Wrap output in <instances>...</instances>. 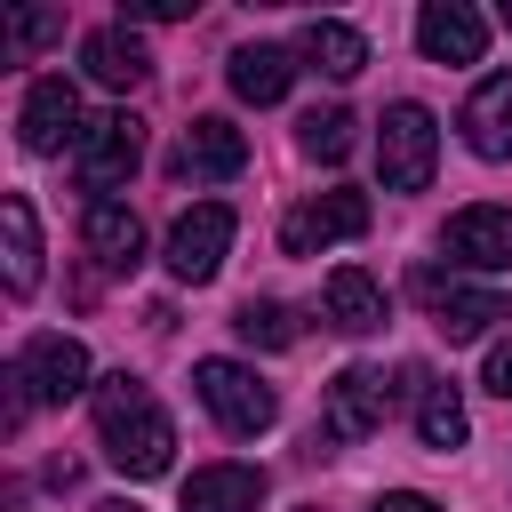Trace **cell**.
<instances>
[{
    "label": "cell",
    "mask_w": 512,
    "mask_h": 512,
    "mask_svg": "<svg viewBox=\"0 0 512 512\" xmlns=\"http://www.w3.org/2000/svg\"><path fill=\"white\" fill-rule=\"evenodd\" d=\"M96 432H104L112 472H128V480H160L168 456H176V424H168V408H152V392H144L128 368L96 384Z\"/></svg>",
    "instance_id": "1"
},
{
    "label": "cell",
    "mask_w": 512,
    "mask_h": 512,
    "mask_svg": "<svg viewBox=\"0 0 512 512\" xmlns=\"http://www.w3.org/2000/svg\"><path fill=\"white\" fill-rule=\"evenodd\" d=\"M376 168L392 192H424L432 168H440V120L424 104H392L384 128H376Z\"/></svg>",
    "instance_id": "2"
},
{
    "label": "cell",
    "mask_w": 512,
    "mask_h": 512,
    "mask_svg": "<svg viewBox=\"0 0 512 512\" xmlns=\"http://www.w3.org/2000/svg\"><path fill=\"white\" fill-rule=\"evenodd\" d=\"M192 384H200V400H208V416L224 424V432H264L272 416H280V400H272V384L256 376V368H240V360H200L192 368Z\"/></svg>",
    "instance_id": "3"
},
{
    "label": "cell",
    "mask_w": 512,
    "mask_h": 512,
    "mask_svg": "<svg viewBox=\"0 0 512 512\" xmlns=\"http://www.w3.org/2000/svg\"><path fill=\"white\" fill-rule=\"evenodd\" d=\"M136 160H144V120H136V112L88 120V136H80V152H72V168H80V184H88L96 200L120 192V184L136 176Z\"/></svg>",
    "instance_id": "4"
},
{
    "label": "cell",
    "mask_w": 512,
    "mask_h": 512,
    "mask_svg": "<svg viewBox=\"0 0 512 512\" xmlns=\"http://www.w3.org/2000/svg\"><path fill=\"white\" fill-rule=\"evenodd\" d=\"M416 296L432 304V320H440V336L448 344H472V336H488L496 320H512V304L496 296V288H464L456 272H440V264H424L416 272Z\"/></svg>",
    "instance_id": "5"
},
{
    "label": "cell",
    "mask_w": 512,
    "mask_h": 512,
    "mask_svg": "<svg viewBox=\"0 0 512 512\" xmlns=\"http://www.w3.org/2000/svg\"><path fill=\"white\" fill-rule=\"evenodd\" d=\"M16 136H24V152H80V136H88V120H80V88L64 80V72H48V80H32L24 88V104H16Z\"/></svg>",
    "instance_id": "6"
},
{
    "label": "cell",
    "mask_w": 512,
    "mask_h": 512,
    "mask_svg": "<svg viewBox=\"0 0 512 512\" xmlns=\"http://www.w3.org/2000/svg\"><path fill=\"white\" fill-rule=\"evenodd\" d=\"M392 376L384 368H344L336 384H328V408H320V440H368V432H384V416H392Z\"/></svg>",
    "instance_id": "7"
},
{
    "label": "cell",
    "mask_w": 512,
    "mask_h": 512,
    "mask_svg": "<svg viewBox=\"0 0 512 512\" xmlns=\"http://www.w3.org/2000/svg\"><path fill=\"white\" fill-rule=\"evenodd\" d=\"M224 248H232V208H224V200H200V208H184V216L168 224V272L192 280V288L216 280Z\"/></svg>",
    "instance_id": "8"
},
{
    "label": "cell",
    "mask_w": 512,
    "mask_h": 512,
    "mask_svg": "<svg viewBox=\"0 0 512 512\" xmlns=\"http://www.w3.org/2000/svg\"><path fill=\"white\" fill-rule=\"evenodd\" d=\"M360 232H368V200H360V192H312V200L288 208L280 248H288V256H312V248H328V240H360Z\"/></svg>",
    "instance_id": "9"
},
{
    "label": "cell",
    "mask_w": 512,
    "mask_h": 512,
    "mask_svg": "<svg viewBox=\"0 0 512 512\" xmlns=\"http://www.w3.org/2000/svg\"><path fill=\"white\" fill-rule=\"evenodd\" d=\"M16 376H24L32 408H64V400L88 392V352H80L72 336H32V344L16 352Z\"/></svg>",
    "instance_id": "10"
},
{
    "label": "cell",
    "mask_w": 512,
    "mask_h": 512,
    "mask_svg": "<svg viewBox=\"0 0 512 512\" xmlns=\"http://www.w3.org/2000/svg\"><path fill=\"white\" fill-rule=\"evenodd\" d=\"M416 48H424L432 64H480L488 16H480L472 0H424V8H416Z\"/></svg>",
    "instance_id": "11"
},
{
    "label": "cell",
    "mask_w": 512,
    "mask_h": 512,
    "mask_svg": "<svg viewBox=\"0 0 512 512\" xmlns=\"http://www.w3.org/2000/svg\"><path fill=\"white\" fill-rule=\"evenodd\" d=\"M448 256L464 272H512V208H456L448 216Z\"/></svg>",
    "instance_id": "12"
},
{
    "label": "cell",
    "mask_w": 512,
    "mask_h": 512,
    "mask_svg": "<svg viewBox=\"0 0 512 512\" xmlns=\"http://www.w3.org/2000/svg\"><path fill=\"white\" fill-rule=\"evenodd\" d=\"M80 64H88L96 88H144V80H152V56H144V40H136L128 24H96V32L80 40Z\"/></svg>",
    "instance_id": "13"
},
{
    "label": "cell",
    "mask_w": 512,
    "mask_h": 512,
    "mask_svg": "<svg viewBox=\"0 0 512 512\" xmlns=\"http://www.w3.org/2000/svg\"><path fill=\"white\" fill-rule=\"evenodd\" d=\"M176 168H184V176H216V184H224V176H240V168H248V136H240L232 120L200 112V120L184 128V152H176Z\"/></svg>",
    "instance_id": "14"
},
{
    "label": "cell",
    "mask_w": 512,
    "mask_h": 512,
    "mask_svg": "<svg viewBox=\"0 0 512 512\" xmlns=\"http://www.w3.org/2000/svg\"><path fill=\"white\" fill-rule=\"evenodd\" d=\"M0 272H8V296H32L40 288V216L24 192L0 200Z\"/></svg>",
    "instance_id": "15"
},
{
    "label": "cell",
    "mask_w": 512,
    "mask_h": 512,
    "mask_svg": "<svg viewBox=\"0 0 512 512\" xmlns=\"http://www.w3.org/2000/svg\"><path fill=\"white\" fill-rule=\"evenodd\" d=\"M80 240H88V256H96L104 272H128V264L144 256V224H136V208H120V200H88Z\"/></svg>",
    "instance_id": "16"
},
{
    "label": "cell",
    "mask_w": 512,
    "mask_h": 512,
    "mask_svg": "<svg viewBox=\"0 0 512 512\" xmlns=\"http://www.w3.org/2000/svg\"><path fill=\"white\" fill-rule=\"evenodd\" d=\"M264 504V472L256 464H200L184 480V512H256Z\"/></svg>",
    "instance_id": "17"
},
{
    "label": "cell",
    "mask_w": 512,
    "mask_h": 512,
    "mask_svg": "<svg viewBox=\"0 0 512 512\" xmlns=\"http://www.w3.org/2000/svg\"><path fill=\"white\" fill-rule=\"evenodd\" d=\"M464 144H472L480 160H512V72H496V80L472 88V104H464Z\"/></svg>",
    "instance_id": "18"
},
{
    "label": "cell",
    "mask_w": 512,
    "mask_h": 512,
    "mask_svg": "<svg viewBox=\"0 0 512 512\" xmlns=\"http://www.w3.org/2000/svg\"><path fill=\"white\" fill-rule=\"evenodd\" d=\"M320 304H328V320H336L344 336H376V328H384V288H376L360 264H336L328 288H320Z\"/></svg>",
    "instance_id": "19"
},
{
    "label": "cell",
    "mask_w": 512,
    "mask_h": 512,
    "mask_svg": "<svg viewBox=\"0 0 512 512\" xmlns=\"http://www.w3.org/2000/svg\"><path fill=\"white\" fill-rule=\"evenodd\" d=\"M288 80H296V56H288V48H272V40L232 48V96H240V104H280Z\"/></svg>",
    "instance_id": "20"
},
{
    "label": "cell",
    "mask_w": 512,
    "mask_h": 512,
    "mask_svg": "<svg viewBox=\"0 0 512 512\" xmlns=\"http://www.w3.org/2000/svg\"><path fill=\"white\" fill-rule=\"evenodd\" d=\"M304 64H320L328 80H352V72H368V40L336 16H312L304 24Z\"/></svg>",
    "instance_id": "21"
},
{
    "label": "cell",
    "mask_w": 512,
    "mask_h": 512,
    "mask_svg": "<svg viewBox=\"0 0 512 512\" xmlns=\"http://www.w3.org/2000/svg\"><path fill=\"white\" fill-rule=\"evenodd\" d=\"M416 432H424V448H464V432H472V416H464V392L456 384H424L416 392Z\"/></svg>",
    "instance_id": "22"
},
{
    "label": "cell",
    "mask_w": 512,
    "mask_h": 512,
    "mask_svg": "<svg viewBox=\"0 0 512 512\" xmlns=\"http://www.w3.org/2000/svg\"><path fill=\"white\" fill-rule=\"evenodd\" d=\"M232 328H240V344H256V352H288V344H296V312L272 304V296H248V304L232 312Z\"/></svg>",
    "instance_id": "23"
},
{
    "label": "cell",
    "mask_w": 512,
    "mask_h": 512,
    "mask_svg": "<svg viewBox=\"0 0 512 512\" xmlns=\"http://www.w3.org/2000/svg\"><path fill=\"white\" fill-rule=\"evenodd\" d=\"M296 144H304V152H312L320 168H336V160L352 152V112H344V104H328V112H304Z\"/></svg>",
    "instance_id": "24"
},
{
    "label": "cell",
    "mask_w": 512,
    "mask_h": 512,
    "mask_svg": "<svg viewBox=\"0 0 512 512\" xmlns=\"http://www.w3.org/2000/svg\"><path fill=\"white\" fill-rule=\"evenodd\" d=\"M56 32H64L56 8H16V16H8V56H32V48H48Z\"/></svg>",
    "instance_id": "25"
},
{
    "label": "cell",
    "mask_w": 512,
    "mask_h": 512,
    "mask_svg": "<svg viewBox=\"0 0 512 512\" xmlns=\"http://www.w3.org/2000/svg\"><path fill=\"white\" fill-rule=\"evenodd\" d=\"M488 392H504V400H512V336L488 352Z\"/></svg>",
    "instance_id": "26"
},
{
    "label": "cell",
    "mask_w": 512,
    "mask_h": 512,
    "mask_svg": "<svg viewBox=\"0 0 512 512\" xmlns=\"http://www.w3.org/2000/svg\"><path fill=\"white\" fill-rule=\"evenodd\" d=\"M376 512H440V504L416 496V488H392V496H376Z\"/></svg>",
    "instance_id": "27"
},
{
    "label": "cell",
    "mask_w": 512,
    "mask_h": 512,
    "mask_svg": "<svg viewBox=\"0 0 512 512\" xmlns=\"http://www.w3.org/2000/svg\"><path fill=\"white\" fill-rule=\"evenodd\" d=\"M96 512H144V504H128V496H112V504H96Z\"/></svg>",
    "instance_id": "28"
},
{
    "label": "cell",
    "mask_w": 512,
    "mask_h": 512,
    "mask_svg": "<svg viewBox=\"0 0 512 512\" xmlns=\"http://www.w3.org/2000/svg\"><path fill=\"white\" fill-rule=\"evenodd\" d=\"M504 24H512V0H504Z\"/></svg>",
    "instance_id": "29"
}]
</instances>
